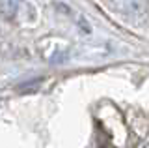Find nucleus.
<instances>
[{
    "instance_id": "f257e3e1",
    "label": "nucleus",
    "mask_w": 149,
    "mask_h": 148,
    "mask_svg": "<svg viewBox=\"0 0 149 148\" xmlns=\"http://www.w3.org/2000/svg\"><path fill=\"white\" fill-rule=\"evenodd\" d=\"M112 53L110 45L106 43H82V45H77L73 49V56L77 58H90V60H95V58H104Z\"/></svg>"
},
{
    "instance_id": "f03ea898",
    "label": "nucleus",
    "mask_w": 149,
    "mask_h": 148,
    "mask_svg": "<svg viewBox=\"0 0 149 148\" xmlns=\"http://www.w3.org/2000/svg\"><path fill=\"white\" fill-rule=\"evenodd\" d=\"M116 8L129 17H142L147 11V0H114Z\"/></svg>"
},
{
    "instance_id": "7ed1b4c3",
    "label": "nucleus",
    "mask_w": 149,
    "mask_h": 148,
    "mask_svg": "<svg viewBox=\"0 0 149 148\" xmlns=\"http://www.w3.org/2000/svg\"><path fill=\"white\" fill-rule=\"evenodd\" d=\"M143 148H149V144H146V146H143Z\"/></svg>"
}]
</instances>
